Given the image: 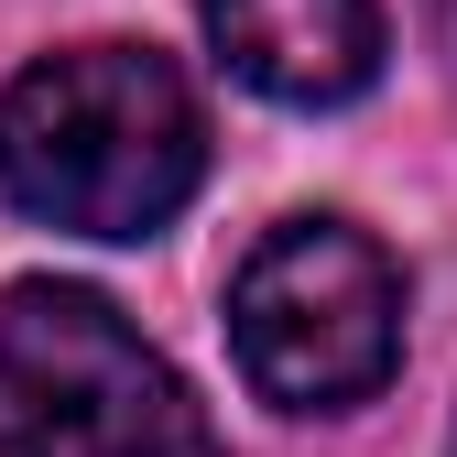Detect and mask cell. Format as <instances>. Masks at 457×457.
I'll return each instance as SVG.
<instances>
[{
	"label": "cell",
	"mask_w": 457,
	"mask_h": 457,
	"mask_svg": "<svg viewBox=\"0 0 457 457\" xmlns=\"http://www.w3.org/2000/svg\"><path fill=\"white\" fill-rule=\"evenodd\" d=\"M228 77L283 109H337L381 77V0H196Z\"/></svg>",
	"instance_id": "obj_4"
},
{
	"label": "cell",
	"mask_w": 457,
	"mask_h": 457,
	"mask_svg": "<svg viewBox=\"0 0 457 457\" xmlns=\"http://www.w3.org/2000/svg\"><path fill=\"white\" fill-rule=\"evenodd\" d=\"M228 349L283 414H349L403 360V272L349 218H283L228 283Z\"/></svg>",
	"instance_id": "obj_3"
},
{
	"label": "cell",
	"mask_w": 457,
	"mask_h": 457,
	"mask_svg": "<svg viewBox=\"0 0 457 457\" xmlns=\"http://www.w3.org/2000/svg\"><path fill=\"white\" fill-rule=\"evenodd\" d=\"M207 175L196 87L153 44H66L0 87V196L77 240H153Z\"/></svg>",
	"instance_id": "obj_1"
},
{
	"label": "cell",
	"mask_w": 457,
	"mask_h": 457,
	"mask_svg": "<svg viewBox=\"0 0 457 457\" xmlns=\"http://www.w3.org/2000/svg\"><path fill=\"white\" fill-rule=\"evenodd\" d=\"M0 457H228L175 360L87 283L0 295Z\"/></svg>",
	"instance_id": "obj_2"
},
{
	"label": "cell",
	"mask_w": 457,
	"mask_h": 457,
	"mask_svg": "<svg viewBox=\"0 0 457 457\" xmlns=\"http://www.w3.org/2000/svg\"><path fill=\"white\" fill-rule=\"evenodd\" d=\"M436 12H446V33H457V0H436Z\"/></svg>",
	"instance_id": "obj_5"
},
{
	"label": "cell",
	"mask_w": 457,
	"mask_h": 457,
	"mask_svg": "<svg viewBox=\"0 0 457 457\" xmlns=\"http://www.w3.org/2000/svg\"><path fill=\"white\" fill-rule=\"evenodd\" d=\"M446 457H457V436H446Z\"/></svg>",
	"instance_id": "obj_6"
}]
</instances>
